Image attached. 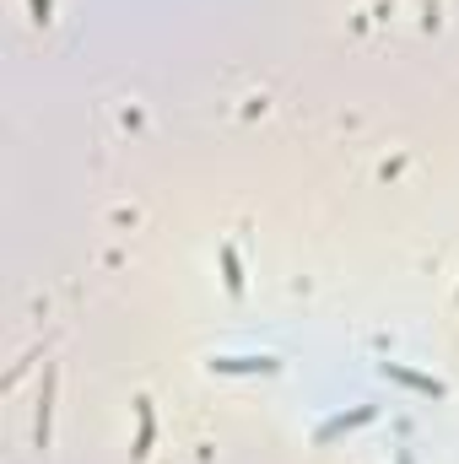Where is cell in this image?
<instances>
[{"label":"cell","mask_w":459,"mask_h":464,"mask_svg":"<svg viewBox=\"0 0 459 464\" xmlns=\"http://www.w3.org/2000/svg\"><path fill=\"white\" fill-rule=\"evenodd\" d=\"M378 372H384L389 383H405V389H416V394H433V400H444V383H438V378H427V372H411L405 362H378Z\"/></svg>","instance_id":"obj_1"},{"label":"cell","mask_w":459,"mask_h":464,"mask_svg":"<svg viewBox=\"0 0 459 464\" xmlns=\"http://www.w3.org/2000/svg\"><path fill=\"white\" fill-rule=\"evenodd\" d=\"M211 372H281L276 356H211Z\"/></svg>","instance_id":"obj_2"},{"label":"cell","mask_w":459,"mask_h":464,"mask_svg":"<svg viewBox=\"0 0 459 464\" xmlns=\"http://www.w3.org/2000/svg\"><path fill=\"white\" fill-rule=\"evenodd\" d=\"M373 421V405H356V411H341V416H330L325 427H319V443H330V438H341V432H356V427H367Z\"/></svg>","instance_id":"obj_3"},{"label":"cell","mask_w":459,"mask_h":464,"mask_svg":"<svg viewBox=\"0 0 459 464\" xmlns=\"http://www.w3.org/2000/svg\"><path fill=\"white\" fill-rule=\"evenodd\" d=\"M151 438H157V416H151V400L141 394V400H135V459L151 454Z\"/></svg>","instance_id":"obj_4"},{"label":"cell","mask_w":459,"mask_h":464,"mask_svg":"<svg viewBox=\"0 0 459 464\" xmlns=\"http://www.w3.org/2000/svg\"><path fill=\"white\" fill-rule=\"evenodd\" d=\"M222 281H228V292H243V265H238L232 243H222Z\"/></svg>","instance_id":"obj_5"},{"label":"cell","mask_w":459,"mask_h":464,"mask_svg":"<svg viewBox=\"0 0 459 464\" xmlns=\"http://www.w3.org/2000/svg\"><path fill=\"white\" fill-rule=\"evenodd\" d=\"M33 11H38V22H44V16H49V0H33Z\"/></svg>","instance_id":"obj_6"}]
</instances>
